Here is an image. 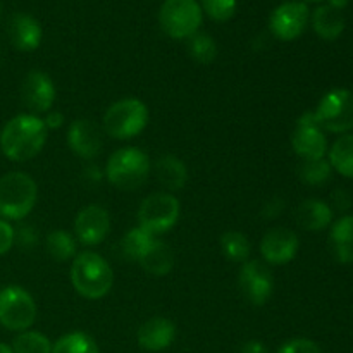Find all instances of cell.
<instances>
[{
    "label": "cell",
    "mask_w": 353,
    "mask_h": 353,
    "mask_svg": "<svg viewBox=\"0 0 353 353\" xmlns=\"http://www.w3.org/2000/svg\"><path fill=\"white\" fill-rule=\"evenodd\" d=\"M327 2L334 7H340V9H345L348 6V0H327Z\"/></svg>",
    "instance_id": "obj_38"
},
{
    "label": "cell",
    "mask_w": 353,
    "mask_h": 353,
    "mask_svg": "<svg viewBox=\"0 0 353 353\" xmlns=\"http://www.w3.org/2000/svg\"><path fill=\"white\" fill-rule=\"evenodd\" d=\"M300 241L296 233L286 228H274L264 234L261 241V254L272 265L290 264L299 254Z\"/></svg>",
    "instance_id": "obj_13"
},
{
    "label": "cell",
    "mask_w": 353,
    "mask_h": 353,
    "mask_svg": "<svg viewBox=\"0 0 353 353\" xmlns=\"http://www.w3.org/2000/svg\"><path fill=\"white\" fill-rule=\"evenodd\" d=\"M38 186L26 172H7L0 178V216L6 219H24L33 210Z\"/></svg>",
    "instance_id": "obj_3"
},
{
    "label": "cell",
    "mask_w": 353,
    "mask_h": 353,
    "mask_svg": "<svg viewBox=\"0 0 353 353\" xmlns=\"http://www.w3.org/2000/svg\"><path fill=\"white\" fill-rule=\"evenodd\" d=\"M292 147L302 161L324 159L327 152V140L314 112H305L296 121L295 131L292 134Z\"/></svg>",
    "instance_id": "obj_11"
},
{
    "label": "cell",
    "mask_w": 353,
    "mask_h": 353,
    "mask_svg": "<svg viewBox=\"0 0 353 353\" xmlns=\"http://www.w3.org/2000/svg\"><path fill=\"white\" fill-rule=\"evenodd\" d=\"M316 2H317V0H316Z\"/></svg>",
    "instance_id": "obj_40"
},
{
    "label": "cell",
    "mask_w": 353,
    "mask_h": 353,
    "mask_svg": "<svg viewBox=\"0 0 353 353\" xmlns=\"http://www.w3.org/2000/svg\"><path fill=\"white\" fill-rule=\"evenodd\" d=\"M43 123L47 126V130H59L64 124V114L57 112V110H52V112L47 114Z\"/></svg>",
    "instance_id": "obj_36"
},
{
    "label": "cell",
    "mask_w": 353,
    "mask_h": 353,
    "mask_svg": "<svg viewBox=\"0 0 353 353\" xmlns=\"http://www.w3.org/2000/svg\"><path fill=\"white\" fill-rule=\"evenodd\" d=\"M276 353H323L319 345L307 338H293L283 343Z\"/></svg>",
    "instance_id": "obj_33"
},
{
    "label": "cell",
    "mask_w": 353,
    "mask_h": 353,
    "mask_svg": "<svg viewBox=\"0 0 353 353\" xmlns=\"http://www.w3.org/2000/svg\"><path fill=\"white\" fill-rule=\"evenodd\" d=\"M203 10L195 0H165L159 10V24L168 37L188 40L199 33Z\"/></svg>",
    "instance_id": "obj_6"
},
{
    "label": "cell",
    "mask_w": 353,
    "mask_h": 353,
    "mask_svg": "<svg viewBox=\"0 0 353 353\" xmlns=\"http://www.w3.org/2000/svg\"><path fill=\"white\" fill-rule=\"evenodd\" d=\"M330 164L345 178L353 179V134H343L330 150Z\"/></svg>",
    "instance_id": "obj_25"
},
{
    "label": "cell",
    "mask_w": 353,
    "mask_h": 353,
    "mask_svg": "<svg viewBox=\"0 0 353 353\" xmlns=\"http://www.w3.org/2000/svg\"><path fill=\"white\" fill-rule=\"evenodd\" d=\"M47 252L55 262H68L78 255L76 238L64 230H55L47 234Z\"/></svg>",
    "instance_id": "obj_24"
},
{
    "label": "cell",
    "mask_w": 353,
    "mask_h": 353,
    "mask_svg": "<svg viewBox=\"0 0 353 353\" xmlns=\"http://www.w3.org/2000/svg\"><path fill=\"white\" fill-rule=\"evenodd\" d=\"M333 205L338 210H347L352 207V196L347 190H336L333 193Z\"/></svg>",
    "instance_id": "obj_35"
},
{
    "label": "cell",
    "mask_w": 353,
    "mask_h": 353,
    "mask_svg": "<svg viewBox=\"0 0 353 353\" xmlns=\"http://www.w3.org/2000/svg\"><path fill=\"white\" fill-rule=\"evenodd\" d=\"M176 264V255L168 243L155 240L147 254L140 259V265L152 276H168Z\"/></svg>",
    "instance_id": "obj_23"
},
{
    "label": "cell",
    "mask_w": 353,
    "mask_h": 353,
    "mask_svg": "<svg viewBox=\"0 0 353 353\" xmlns=\"http://www.w3.org/2000/svg\"><path fill=\"white\" fill-rule=\"evenodd\" d=\"M188 54L199 64H210L217 57V45L207 33H195L188 38Z\"/></svg>",
    "instance_id": "obj_30"
},
{
    "label": "cell",
    "mask_w": 353,
    "mask_h": 353,
    "mask_svg": "<svg viewBox=\"0 0 353 353\" xmlns=\"http://www.w3.org/2000/svg\"><path fill=\"white\" fill-rule=\"evenodd\" d=\"M0 353H14L12 348L6 343H0Z\"/></svg>",
    "instance_id": "obj_39"
},
{
    "label": "cell",
    "mask_w": 353,
    "mask_h": 353,
    "mask_svg": "<svg viewBox=\"0 0 353 353\" xmlns=\"http://www.w3.org/2000/svg\"><path fill=\"white\" fill-rule=\"evenodd\" d=\"M309 23V7L299 0H290L272 10L269 17V30L283 41L296 40L305 31Z\"/></svg>",
    "instance_id": "obj_12"
},
{
    "label": "cell",
    "mask_w": 353,
    "mask_h": 353,
    "mask_svg": "<svg viewBox=\"0 0 353 353\" xmlns=\"http://www.w3.org/2000/svg\"><path fill=\"white\" fill-rule=\"evenodd\" d=\"M296 223L305 231H323L333 223V209L323 200L309 199L296 209Z\"/></svg>",
    "instance_id": "obj_19"
},
{
    "label": "cell",
    "mask_w": 353,
    "mask_h": 353,
    "mask_svg": "<svg viewBox=\"0 0 353 353\" xmlns=\"http://www.w3.org/2000/svg\"><path fill=\"white\" fill-rule=\"evenodd\" d=\"M241 353H269V348L262 341L250 340L241 347Z\"/></svg>",
    "instance_id": "obj_37"
},
{
    "label": "cell",
    "mask_w": 353,
    "mask_h": 353,
    "mask_svg": "<svg viewBox=\"0 0 353 353\" xmlns=\"http://www.w3.org/2000/svg\"><path fill=\"white\" fill-rule=\"evenodd\" d=\"M331 171H333V168H331L330 161H326V159L303 161L299 168V178L305 185L319 186L330 181Z\"/></svg>",
    "instance_id": "obj_29"
},
{
    "label": "cell",
    "mask_w": 353,
    "mask_h": 353,
    "mask_svg": "<svg viewBox=\"0 0 353 353\" xmlns=\"http://www.w3.org/2000/svg\"><path fill=\"white\" fill-rule=\"evenodd\" d=\"M314 30L321 38L327 41H333L343 33L345 30V16L343 9L331 6L330 2L317 7L314 12Z\"/></svg>",
    "instance_id": "obj_20"
},
{
    "label": "cell",
    "mask_w": 353,
    "mask_h": 353,
    "mask_svg": "<svg viewBox=\"0 0 353 353\" xmlns=\"http://www.w3.org/2000/svg\"><path fill=\"white\" fill-rule=\"evenodd\" d=\"M314 116L324 131L348 133L353 130V93L345 88L331 90L321 99Z\"/></svg>",
    "instance_id": "obj_9"
},
{
    "label": "cell",
    "mask_w": 353,
    "mask_h": 353,
    "mask_svg": "<svg viewBox=\"0 0 353 353\" xmlns=\"http://www.w3.org/2000/svg\"><path fill=\"white\" fill-rule=\"evenodd\" d=\"M221 248H223V254L226 255L228 261L238 262V264H243L250 257V241L240 231H228L221 236Z\"/></svg>",
    "instance_id": "obj_28"
},
{
    "label": "cell",
    "mask_w": 353,
    "mask_h": 353,
    "mask_svg": "<svg viewBox=\"0 0 353 353\" xmlns=\"http://www.w3.org/2000/svg\"><path fill=\"white\" fill-rule=\"evenodd\" d=\"M138 345L147 352H162L176 340V326L165 317H152L143 323L137 334Z\"/></svg>",
    "instance_id": "obj_17"
},
{
    "label": "cell",
    "mask_w": 353,
    "mask_h": 353,
    "mask_svg": "<svg viewBox=\"0 0 353 353\" xmlns=\"http://www.w3.org/2000/svg\"><path fill=\"white\" fill-rule=\"evenodd\" d=\"M52 353H100V350L90 334L74 331L59 338L52 347Z\"/></svg>",
    "instance_id": "obj_27"
},
{
    "label": "cell",
    "mask_w": 353,
    "mask_h": 353,
    "mask_svg": "<svg viewBox=\"0 0 353 353\" xmlns=\"http://www.w3.org/2000/svg\"><path fill=\"white\" fill-rule=\"evenodd\" d=\"M333 254L341 264H353V216H343L333 224L330 233Z\"/></svg>",
    "instance_id": "obj_22"
},
{
    "label": "cell",
    "mask_w": 353,
    "mask_h": 353,
    "mask_svg": "<svg viewBox=\"0 0 353 353\" xmlns=\"http://www.w3.org/2000/svg\"><path fill=\"white\" fill-rule=\"evenodd\" d=\"M47 126L34 114H19L3 126L0 133V150L14 162L37 157L47 141Z\"/></svg>",
    "instance_id": "obj_1"
},
{
    "label": "cell",
    "mask_w": 353,
    "mask_h": 353,
    "mask_svg": "<svg viewBox=\"0 0 353 353\" xmlns=\"http://www.w3.org/2000/svg\"><path fill=\"white\" fill-rule=\"evenodd\" d=\"M71 283L76 292L85 299H103L112 288V268L102 255L95 252H81L72 259Z\"/></svg>",
    "instance_id": "obj_2"
},
{
    "label": "cell",
    "mask_w": 353,
    "mask_h": 353,
    "mask_svg": "<svg viewBox=\"0 0 353 353\" xmlns=\"http://www.w3.org/2000/svg\"><path fill=\"white\" fill-rule=\"evenodd\" d=\"M179 200L171 193H154L141 202L138 209V226L154 236L168 233L179 219Z\"/></svg>",
    "instance_id": "obj_8"
},
{
    "label": "cell",
    "mask_w": 353,
    "mask_h": 353,
    "mask_svg": "<svg viewBox=\"0 0 353 353\" xmlns=\"http://www.w3.org/2000/svg\"><path fill=\"white\" fill-rule=\"evenodd\" d=\"M68 145L78 157L93 159L102 150V134L92 121L76 119L68 130Z\"/></svg>",
    "instance_id": "obj_16"
},
{
    "label": "cell",
    "mask_w": 353,
    "mask_h": 353,
    "mask_svg": "<svg viewBox=\"0 0 353 353\" xmlns=\"http://www.w3.org/2000/svg\"><path fill=\"white\" fill-rule=\"evenodd\" d=\"M150 172V159L143 150L137 147L119 148L114 152L107 162L105 174L110 185L116 188L131 192L145 185Z\"/></svg>",
    "instance_id": "obj_4"
},
{
    "label": "cell",
    "mask_w": 353,
    "mask_h": 353,
    "mask_svg": "<svg viewBox=\"0 0 353 353\" xmlns=\"http://www.w3.org/2000/svg\"><path fill=\"white\" fill-rule=\"evenodd\" d=\"M147 105L138 99H123L112 103L103 114V128L116 140H130L137 137L148 124Z\"/></svg>",
    "instance_id": "obj_5"
},
{
    "label": "cell",
    "mask_w": 353,
    "mask_h": 353,
    "mask_svg": "<svg viewBox=\"0 0 353 353\" xmlns=\"http://www.w3.org/2000/svg\"><path fill=\"white\" fill-rule=\"evenodd\" d=\"M155 174L159 183L169 192H178L188 183V169L176 155H164L155 162Z\"/></svg>",
    "instance_id": "obj_21"
},
{
    "label": "cell",
    "mask_w": 353,
    "mask_h": 353,
    "mask_svg": "<svg viewBox=\"0 0 353 353\" xmlns=\"http://www.w3.org/2000/svg\"><path fill=\"white\" fill-rule=\"evenodd\" d=\"M14 353H52V343L45 334L37 331H23L12 341Z\"/></svg>",
    "instance_id": "obj_31"
},
{
    "label": "cell",
    "mask_w": 353,
    "mask_h": 353,
    "mask_svg": "<svg viewBox=\"0 0 353 353\" xmlns=\"http://www.w3.org/2000/svg\"><path fill=\"white\" fill-rule=\"evenodd\" d=\"M110 230V216L103 207L88 205L76 216L74 234L79 243L95 247L102 243Z\"/></svg>",
    "instance_id": "obj_14"
},
{
    "label": "cell",
    "mask_w": 353,
    "mask_h": 353,
    "mask_svg": "<svg viewBox=\"0 0 353 353\" xmlns=\"http://www.w3.org/2000/svg\"><path fill=\"white\" fill-rule=\"evenodd\" d=\"M37 321V303L24 288L16 285L0 290V326L9 331H26Z\"/></svg>",
    "instance_id": "obj_7"
},
{
    "label": "cell",
    "mask_w": 353,
    "mask_h": 353,
    "mask_svg": "<svg viewBox=\"0 0 353 353\" xmlns=\"http://www.w3.org/2000/svg\"><path fill=\"white\" fill-rule=\"evenodd\" d=\"M14 238H16L14 228L7 221L0 219V255L7 254L12 248Z\"/></svg>",
    "instance_id": "obj_34"
},
{
    "label": "cell",
    "mask_w": 353,
    "mask_h": 353,
    "mask_svg": "<svg viewBox=\"0 0 353 353\" xmlns=\"http://www.w3.org/2000/svg\"><path fill=\"white\" fill-rule=\"evenodd\" d=\"M21 97L31 112H48L55 102V85L45 72L30 71L21 85Z\"/></svg>",
    "instance_id": "obj_15"
},
{
    "label": "cell",
    "mask_w": 353,
    "mask_h": 353,
    "mask_svg": "<svg viewBox=\"0 0 353 353\" xmlns=\"http://www.w3.org/2000/svg\"><path fill=\"white\" fill-rule=\"evenodd\" d=\"M155 240L157 238L152 233H148V231H145L143 228H133V230H130L124 234L123 243H121L124 257L130 259V261L140 262V259L147 254L148 248L154 245Z\"/></svg>",
    "instance_id": "obj_26"
},
{
    "label": "cell",
    "mask_w": 353,
    "mask_h": 353,
    "mask_svg": "<svg viewBox=\"0 0 353 353\" xmlns=\"http://www.w3.org/2000/svg\"><path fill=\"white\" fill-rule=\"evenodd\" d=\"M200 7L210 19L226 23L236 12V0H202Z\"/></svg>",
    "instance_id": "obj_32"
},
{
    "label": "cell",
    "mask_w": 353,
    "mask_h": 353,
    "mask_svg": "<svg viewBox=\"0 0 353 353\" xmlns=\"http://www.w3.org/2000/svg\"><path fill=\"white\" fill-rule=\"evenodd\" d=\"M9 40L17 50L33 52L41 43V26L33 16L24 12H17L10 17L7 26Z\"/></svg>",
    "instance_id": "obj_18"
},
{
    "label": "cell",
    "mask_w": 353,
    "mask_h": 353,
    "mask_svg": "<svg viewBox=\"0 0 353 353\" xmlns=\"http://www.w3.org/2000/svg\"><path fill=\"white\" fill-rule=\"evenodd\" d=\"M238 285L245 299L255 307L265 305L274 292V278L271 269L261 261H247L241 264Z\"/></svg>",
    "instance_id": "obj_10"
}]
</instances>
